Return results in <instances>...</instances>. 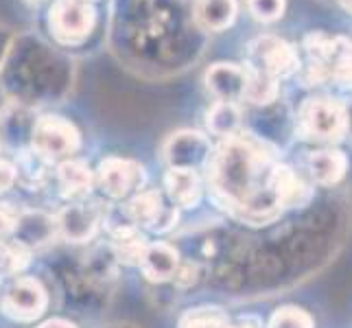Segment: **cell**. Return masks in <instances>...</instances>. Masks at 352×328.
Masks as SVG:
<instances>
[{
  "label": "cell",
  "instance_id": "cell-26",
  "mask_svg": "<svg viewBox=\"0 0 352 328\" xmlns=\"http://www.w3.org/2000/svg\"><path fill=\"white\" fill-rule=\"evenodd\" d=\"M18 215L14 208H9V204H0V243L14 237V230L18 223Z\"/></svg>",
  "mask_w": 352,
  "mask_h": 328
},
{
  "label": "cell",
  "instance_id": "cell-7",
  "mask_svg": "<svg viewBox=\"0 0 352 328\" xmlns=\"http://www.w3.org/2000/svg\"><path fill=\"white\" fill-rule=\"evenodd\" d=\"M96 179H99V186L103 188L105 195L120 199L127 197L129 193L142 188L144 168L138 162L127 160V157L110 155L101 160L99 171H96Z\"/></svg>",
  "mask_w": 352,
  "mask_h": 328
},
{
  "label": "cell",
  "instance_id": "cell-13",
  "mask_svg": "<svg viewBox=\"0 0 352 328\" xmlns=\"http://www.w3.org/2000/svg\"><path fill=\"white\" fill-rule=\"evenodd\" d=\"M307 168L315 184L333 186L346 177L348 157L339 149H320V151H313L307 157Z\"/></svg>",
  "mask_w": 352,
  "mask_h": 328
},
{
  "label": "cell",
  "instance_id": "cell-18",
  "mask_svg": "<svg viewBox=\"0 0 352 328\" xmlns=\"http://www.w3.org/2000/svg\"><path fill=\"white\" fill-rule=\"evenodd\" d=\"M112 248L118 261L136 265L140 263L144 250H147V243H144V237L133 223H118L112 228Z\"/></svg>",
  "mask_w": 352,
  "mask_h": 328
},
{
  "label": "cell",
  "instance_id": "cell-29",
  "mask_svg": "<svg viewBox=\"0 0 352 328\" xmlns=\"http://www.w3.org/2000/svg\"><path fill=\"white\" fill-rule=\"evenodd\" d=\"M339 5H342L346 11H350V14H352V0H339Z\"/></svg>",
  "mask_w": 352,
  "mask_h": 328
},
{
  "label": "cell",
  "instance_id": "cell-1",
  "mask_svg": "<svg viewBox=\"0 0 352 328\" xmlns=\"http://www.w3.org/2000/svg\"><path fill=\"white\" fill-rule=\"evenodd\" d=\"M278 166L280 162L265 142L248 133L226 138L206 162L212 199L241 221H274L283 210Z\"/></svg>",
  "mask_w": 352,
  "mask_h": 328
},
{
  "label": "cell",
  "instance_id": "cell-27",
  "mask_svg": "<svg viewBox=\"0 0 352 328\" xmlns=\"http://www.w3.org/2000/svg\"><path fill=\"white\" fill-rule=\"evenodd\" d=\"M16 182V166L9 160H3L0 157V193L9 190V186Z\"/></svg>",
  "mask_w": 352,
  "mask_h": 328
},
{
  "label": "cell",
  "instance_id": "cell-25",
  "mask_svg": "<svg viewBox=\"0 0 352 328\" xmlns=\"http://www.w3.org/2000/svg\"><path fill=\"white\" fill-rule=\"evenodd\" d=\"M248 9L254 20L270 24L280 20L285 14V0H248Z\"/></svg>",
  "mask_w": 352,
  "mask_h": 328
},
{
  "label": "cell",
  "instance_id": "cell-6",
  "mask_svg": "<svg viewBox=\"0 0 352 328\" xmlns=\"http://www.w3.org/2000/svg\"><path fill=\"white\" fill-rule=\"evenodd\" d=\"M48 296L40 281L35 278H18L7 289L3 298V311L16 322H33L46 311Z\"/></svg>",
  "mask_w": 352,
  "mask_h": 328
},
{
  "label": "cell",
  "instance_id": "cell-17",
  "mask_svg": "<svg viewBox=\"0 0 352 328\" xmlns=\"http://www.w3.org/2000/svg\"><path fill=\"white\" fill-rule=\"evenodd\" d=\"M57 234L55 219L48 217L44 212H22L18 215V223L14 230L16 241H20L22 245H44Z\"/></svg>",
  "mask_w": 352,
  "mask_h": 328
},
{
  "label": "cell",
  "instance_id": "cell-20",
  "mask_svg": "<svg viewBox=\"0 0 352 328\" xmlns=\"http://www.w3.org/2000/svg\"><path fill=\"white\" fill-rule=\"evenodd\" d=\"M245 92H243V101H250L252 105H270L278 99V92H280V86H278V79L265 75V72L252 70L245 66Z\"/></svg>",
  "mask_w": 352,
  "mask_h": 328
},
{
  "label": "cell",
  "instance_id": "cell-8",
  "mask_svg": "<svg viewBox=\"0 0 352 328\" xmlns=\"http://www.w3.org/2000/svg\"><path fill=\"white\" fill-rule=\"evenodd\" d=\"M127 217L131 223L144 226L153 232H166L177 221V210L168 208L157 190H138L127 204Z\"/></svg>",
  "mask_w": 352,
  "mask_h": 328
},
{
  "label": "cell",
  "instance_id": "cell-22",
  "mask_svg": "<svg viewBox=\"0 0 352 328\" xmlns=\"http://www.w3.org/2000/svg\"><path fill=\"white\" fill-rule=\"evenodd\" d=\"M31 259V252L20 241H3L0 243V274L5 276H18L27 270Z\"/></svg>",
  "mask_w": 352,
  "mask_h": 328
},
{
  "label": "cell",
  "instance_id": "cell-19",
  "mask_svg": "<svg viewBox=\"0 0 352 328\" xmlns=\"http://www.w3.org/2000/svg\"><path fill=\"white\" fill-rule=\"evenodd\" d=\"M206 125H208L212 136L219 138H232L239 133L241 127V107L239 103L228 101H214V105L206 114Z\"/></svg>",
  "mask_w": 352,
  "mask_h": 328
},
{
  "label": "cell",
  "instance_id": "cell-28",
  "mask_svg": "<svg viewBox=\"0 0 352 328\" xmlns=\"http://www.w3.org/2000/svg\"><path fill=\"white\" fill-rule=\"evenodd\" d=\"M40 328H77L75 324H70V322H66V320H48V322H44Z\"/></svg>",
  "mask_w": 352,
  "mask_h": 328
},
{
  "label": "cell",
  "instance_id": "cell-14",
  "mask_svg": "<svg viewBox=\"0 0 352 328\" xmlns=\"http://www.w3.org/2000/svg\"><path fill=\"white\" fill-rule=\"evenodd\" d=\"M166 195L182 208H192L201 197V179L195 168L171 166L164 175Z\"/></svg>",
  "mask_w": 352,
  "mask_h": 328
},
{
  "label": "cell",
  "instance_id": "cell-21",
  "mask_svg": "<svg viewBox=\"0 0 352 328\" xmlns=\"http://www.w3.org/2000/svg\"><path fill=\"white\" fill-rule=\"evenodd\" d=\"M14 166H16V179L24 182L27 186H40L46 179V171H48V166H51V162H48L46 157H42L38 151L27 149L20 153L18 162Z\"/></svg>",
  "mask_w": 352,
  "mask_h": 328
},
{
  "label": "cell",
  "instance_id": "cell-23",
  "mask_svg": "<svg viewBox=\"0 0 352 328\" xmlns=\"http://www.w3.org/2000/svg\"><path fill=\"white\" fill-rule=\"evenodd\" d=\"M179 328H230L228 315L217 307L190 309L179 322Z\"/></svg>",
  "mask_w": 352,
  "mask_h": 328
},
{
  "label": "cell",
  "instance_id": "cell-16",
  "mask_svg": "<svg viewBox=\"0 0 352 328\" xmlns=\"http://www.w3.org/2000/svg\"><path fill=\"white\" fill-rule=\"evenodd\" d=\"M57 184L66 199H83L90 195L94 175L90 166L81 160H64L57 166Z\"/></svg>",
  "mask_w": 352,
  "mask_h": 328
},
{
  "label": "cell",
  "instance_id": "cell-24",
  "mask_svg": "<svg viewBox=\"0 0 352 328\" xmlns=\"http://www.w3.org/2000/svg\"><path fill=\"white\" fill-rule=\"evenodd\" d=\"M267 328H315V322L311 313H307L300 307H283L278 309Z\"/></svg>",
  "mask_w": 352,
  "mask_h": 328
},
{
  "label": "cell",
  "instance_id": "cell-3",
  "mask_svg": "<svg viewBox=\"0 0 352 328\" xmlns=\"http://www.w3.org/2000/svg\"><path fill=\"white\" fill-rule=\"evenodd\" d=\"M81 133L68 118L57 114L40 116L31 129V149L38 151L48 162L70 157L79 149Z\"/></svg>",
  "mask_w": 352,
  "mask_h": 328
},
{
  "label": "cell",
  "instance_id": "cell-10",
  "mask_svg": "<svg viewBox=\"0 0 352 328\" xmlns=\"http://www.w3.org/2000/svg\"><path fill=\"white\" fill-rule=\"evenodd\" d=\"M101 212L96 208V204H70L57 215L55 226L57 232L62 234L66 241L72 243H83L94 237L96 226H99Z\"/></svg>",
  "mask_w": 352,
  "mask_h": 328
},
{
  "label": "cell",
  "instance_id": "cell-2",
  "mask_svg": "<svg viewBox=\"0 0 352 328\" xmlns=\"http://www.w3.org/2000/svg\"><path fill=\"white\" fill-rule=\"evenodd\" d=\"M298 127L309 140L337 142L348 133V114L342 103L333 99H307L300 107Z\"/></svg>",
  "mask_w": 352,
  "mask_h": 328
},
{
  "label": "cell",
  "instance_id": "cell-5",
  "mask_svg": "<svg viewBox=\"0 0 352 328\" xmlns=\"http://www.w3.org/2000/svg\"><path fill=\"white\" fill-rule=\"evenodd\" d=\"M245 66L280 81L300 70V57L289 42L276 38V35H261L248 46Z\"/></svg>",
  "mask_w": 352,
  "mask_h": 328
},
{
  "label": "cell",
  "instance_id": "cell-9",
  "mask_svg": "<svg viewBox=\"0 0 352 328\" xmlns=\"http://www.w3.org/2000/svg\"><path fill=\"white\" fill-rule=\"evenodd\" d=\"M210 140L199 131H177L164 144V157L171 166L197 168L210 157Z\"/></svg>",
  "mask_w": 352,
  "mask_h": 328
},
{
  "label": "cell",
  "instance_id": "cell-30",
  "mask_svg": "<svg viewBox=\"0 0 352 328\" xmlns=\"http://www.w3.org/2000/svg\"><path fill=\"white\" fill-rule=\"evenodd\" d=\"M81 3H88V5H94V3H96V0H81Z\"/></svg>",
  "mask_w": 352,
  "mask_h": 328
},
{
  "label": "cell",
  "instance_id": "cell-11",
  "mask_svg": "<svg viewBox=\"0 0 352 328\" xmlns=\"http://www.w3.org/2000/svg\"><path fill=\"white\" fill-rule=\"evenodd\" d=\"M245 68L239 64H212L206 70V88H208L217 101L239 103L245 92Z\"/></svg>",
  "mask_w": 352,
  "mask_h": 328
},
{
  "label": "cell",
  "instance_id": "cell-4",
  "mask_svg": "<svg viewBox=\"0 0 352 328\" xmlns=\"http://www.w3.org/2000/svg\"><path fill=\"white\" fill-rule=\"evenodd\" d=\"M96 27L94 5L81 0H55L48 9V29L59 44L75 46L88 40Z\"/></svg>",
  "mask_w": 352,
  "mask_h": 328
},
{
  "label": "cell",
  "instance_id": "cell-12",
  "mask_svg": "<svg viewBox=\"0 0 352 328\" xmlns=\"http://www.w3.org/2000/svg\"><path fill=\"white\" fill-rule=\"evenodd\" d=\"M236 0H195V5H192L195 24L208 33H221L230 29L236 20Z\"/></svg>",
  "mask_w": 352,
  "mask_h": 328
},
{
  "label": "cell",
  "instance_id": "cell-15",
  "mask_svg": "<svg viewBox=\"0 0 352 328\" xmlns=\"http://www.w3.org/2000/svg\"><path fill=\"white\" fill-rule=\"evenodd\" d=\"M138 265L151 283H166L175 278V272L179 267V254L166 243H153V245H147Z\"/></svg>",
  "mask_w": 352,
  "mask_h": 328
}]
</instances>
